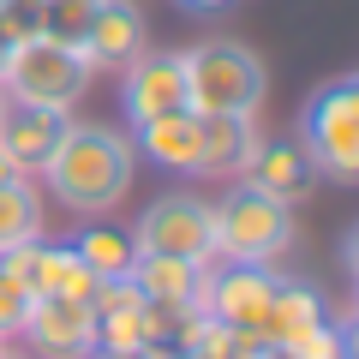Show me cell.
<instances>
[{
    "instance_id": "cell-5",
    "label": "cell",
    "mask_w": 359,
    "mask_h": 359,
    "mask_svg": "<svg viewBox=\"0 0 359 359\" xmlns=\"http://www.w3.org/2000/svg\"><path fill=\"white\" fill-rule=\"evenodd\" d=\"M90 78H96V66H90V54L78 42H54L36 30V36H25L13 48V66H6L0 90H13L18 102H42V108L72 114V102L90 90Z\"/></svg>"
},
{
    "instance_id": "cell-9",
    "label": "cell",
    "mask_w": 359,
    "mask_h": 359,
    "mask_svg": "<svg viewBox=\"0 0 359 359\" xmlns=\"http://www.w3.org/2000/svg\"><path fill=\"white\" fill-rule=\"evenodd\" d=\"M120 108H126L132 126L186 108V66H180V54H150L144 48L132 66H120Z\"/></svg>"
},
{
    "instance_id": "cell-8",
    "label": "cell",
    "mask_w": 359,
    "mask_h": 359,
    "mask_svg": "<svg viewBox=\"0 0 359 359\" xmlns=\"http://www.w3.org/2000/svg\"><path fill=\"white\" fill-rule=\"evenodd\" d=\"M18 335H30L42 359H90L96 353V311H90V299L36 294Z\"/></svg>"
},
{
    "instance_id": "cell-14",
    "label": "cell",
    "mask_w": 359,
    "mask_h": 359,
    "mask_svg": "<svg viewBox=\"0 0 359 359\" xmlns=\"http://www.w3.org/2000/svg\"><path fill=\"white\" fill-rule=\"evenodd\" d=\"M311 162H306V150H299L294 138H276V144H257L252 150V162H245V186H257V192H269V198H282V204H294V198H306L311 192Z\"/></svg>"
},
{
    "instance_id": "cell-20",
    "label": "cell",
    "mask_w": 359,
    "mask_h": 359,
    "mask_svg": "<svg viewBox=\"0 0 359 359\" xmlns=\"http://www.w3.org/2000/svg\"><path fill=\"white\" fill-rule=\"evenodd\" d=\"M96 6H102V0H30V18H36V30L54 36V42H84Z\"/></svg>"
},
{
    "instance_id": "cell-7",
    "label": "cell",
    "mask_w": 359,
    "mask_h": 359,
    "mask_svg": "<svg viewBox=\"0 0 359 359\" xmlns=\"http://www.w3.org/2000/svg\"><path fill=\"white\" fill-rule=\"evenodd\" d=\"M276 282H282V276H276L269 264H228V269L204 264V294H198V306H204L216 323H228V330L257 335L269 299H276Z\"/></svg>"
},
{
    "instance_id": "cell-22",
    "label": "cell",
    "mask_w": 359,
    "mask_h": 359,
    "mask_svg": "<svg viewBox=\"0 0 359 359\" xmlns=\"http://www.w3.org/2000/svg\"><path fill=\"white\" fill-rule=\"evenodd\" d=\"M30 299H36V294H30L25 282H13V276L0 269V341L25 330V318H30Z\"/></svg>"
},
{
    "instance_id": "cell-18",
    "label": "cell",
    "mask_w": 359,
    "mask_h": 359,
    "mask_svg": "<svg viewBox=\"0 0 359 359\" xmlns=\"http://www.w3.org/2000/svg\"><path fill=\"white\" fill-rule=\"evenodd\" d=\"M78 264L96 276V282H120V276H132V264H138V245H132V233H114V228H84L72 240Z\"/></svg>"
},
{
    "instance_id": "cell-26",
    "label": "cell",
    "mask_w": 359,
    "mask_h": 359,
    "mask_svg": "<svg viewBox=\"0 0 359 359\" xmlns=\"http://www.w3.org/2000/svg\"><path fill=\"white\" fill-rule=\"evenodd\" d=\"M252 359H294V353H287V347H269V341H257V353Z\"/></svg>"
},
{
    "instance_id": "cell-1",
    "label": "cell",
    "mask_w": 359,
    "mask_h": 359,
    "mask_svg": "<svg viewBox=\"0 0 359 359\" xmlns=\"http://www.w3.org/2000/svg\"><path fill=\"white\" fill-rule=\"evenodd\" d=\"M132 168H138V156H132L126 132L72 120L66 138H60V150L42 162V180H48V192L60 198L66 210L102 216V210H114L120 198L132 192Z\"/></svg>"
},
{
    "instance_id": "cell-13",
    "label": "cell",
    "mask_w": 359,
    "mask_h": 359,
    "mask_svg": "<svg viewBox=\"0 0 359 359\" xmlns=\"http://www.w3.org/2000/svg\"><path fill=\"white\" fill-rule=\"evenodd\" d=\"M257 144L252 114H198V174H245Z\"/></svg>"
},
{
    "instance_id": "cell-16",
    "label": "cell",
    "mask_w": 359,
    "mask_h": 359,
    "mask_svg": "<svg viewBox=\"0 0 359 359\" xmlns=\"http://www.w3.org/2000/svg\"><path fill=\"white\" fill-rule=\"evenodd\" d=\"M311 323H323V299L311 294V287H299V282H276V299H269V311H264V323H257V341H269V347H287L294 335H306Z\"/></svg>"
},
{
    "instance_id": "cell-30",
    "label": "cell",
    "mask_w": 359,
    "mask_h": 359,
    "mask_svg": "<svg viewBox=\"0 0 359 359\" xmlns=\"http://www.w3.org/2000/svg\"><path fill=\"white\" fill-rule=\"evenodd\" d=\"M0 6H13V0H0Z\"/></svg>"
},
{
    "instance_id": "cell-12",
    "label": "cell",
    "mask_w": 359,
    "mask_h": 359,
    "mask_svg": "<svg viewBox=\"0 0 359 359\" xmlns=\"http://www.w3.org/2000/svg\"><path fill=\"white\" fill-rule=\"evenodd\" d=\"M132 287H138L150 306L192 311L198 294H204V264H192V257H168V252H138V264H132Z\"/></svg>"
},
{
    "instance_id": "cell-31",
    "label": "cell",
    "mask_w": 359,
    "mask_h": 359,
    "mask_svg": "<svg viewBox=\"0 0 359 359\" xmlns=\"http://www.w3.org/2000/svg\"><path fill=\"white\" fill-rule=\"evenodd\" d=\"M0 108H6V96H0Z\"/></svg>"
},
{
    "instance_id": "cell-4",
    "label": "cell",
    "mask_w": 359,
    "mask_h": 359,
    "mask_svg": "<svg viewBox=\"0 0 359 359\" xmlns=\"http://www.w3.org/2000/svg\"><path fill=\"white\" fill-rule=\"evenodd\" d=\"M216 222V257L222 264H276L294 245V204L257 192V186H233L210 204Z\"/></svg>"
},
{
    "instance_id": "cell-25",
    "label": "cell",
    "mask_w": 359,
    "mask_h": 359,
    "mask_svg": "<svg viewBox=\"0 0 359 359\" xmlns=\"http://www.w3.org/2000/svg\"><path fill=\"white\" fill-rule=\"evenodd\" d=\"M18 174H25V168H18V162H13L6 150H0V186H6V180H18Z\"/></svg>"
},
{
    "instance_id": "cell-19",
    "label": "cell",
    "mask_w": 359,
    "mask_h": 359,
    "mask_svg": "<svg viewBox=\"0 0 359 359\" xmlns=\"http://www.w3.org/2000/svg\"><path fill=\"white\" fill-rule=\"evenodd\" d=\"M36 294H60V299H90L96 294V276L78 264L72 245H42L36 257Z\"/></svg>"
},
{
    "instance_id": "cell-10",
    "label": "cell",
    "mask_w": 359,
    "mask_h": 359,
    "mask_svg": "<svg viewBox=\"0 0 359 359\" xmlns=\"http://www.w3.org/2000/svg\"><path fill=\"white\" fill-rule=\"evenodd\" d=\"M66 126H72L66 108H42V102H18L13 96V102L0 108V150L13 156L25 174H42V162L60 150Z\"/></svg>"
},
{
    "instance_id": "cell-24",
    "label": "cell",
    "mask_w": 359,
    "mask_h": 359,
    "mask_svg": "<svg viewBox=\"0 0 359 359\" xmlns=\"http://www.w3.org/2000/svg\"><path fill=\"white\" fill-rule=\"evenodd\" d=\"M132 359H186V353H180V347H138Z\"/></svg>"
},
{
    "instance_id": "cell-15",
    "label": "cell",
    "mask_w": 359,
    "mask_h": 359,
    "mask_svg": "<svg viewBox=\"0 0 359 359\" xmlns=\"http://www.w3.org/2000/svg\"><path fill=\"white\" fill-rule=\"evenodd\" d=\"M138 150L156 168H174V174H198V114L192 108H174V114H156L138 126Z\"/></svg>"
},
{
    "instance_id": "cell-28",
    "label": "cell",
    "mask_w": 359,
    "mask_h": 359,
    "mask_svg": "<svg viewBox=\"0 0 359 359\" xmlns=\"http://www.w3.org/2000/svg\"><path fill=\"white\" fill-rule=\"evenodd\" d=\"M90 359H132V353H114V347H96V353H90Z\"/></svg>"
},
{
    "instance_id": "cell-17",
    "label": "cell",
    "mask_w": 359,
    "mask_h": 359,
    "mask_svg": "<svg viewBox=\"0 0 359 359\" xmlns=\"http://www.w3.org/2000/svg\"><path fill=\"white\" fill-rule=\"evenodd\" d=\"M30 240H42V198L30 186V174H18L0 186V252L30 245Z\"/></svg>"
},
{
    "instance_id": "cell-11",
    "label": "cell",
    "mask_w": 359,
    "mask_h": 359,
    "mask_svg": "<svg viewBox=\"0 0 359 359\" xmlns=\"http://www.w3.org/2000/svg\"><path fill=\"white\" fill-rule=\"evenodd\" d=\"M78 48L90 54V66H96V72H102V66H108V72L132 66V60H138L144 48H150V25H144L138 0H102Z\"/></svg>"
},
{
    "instance_id": "cell-21",
    "label": "cell",
    "mask_w": 359,
    "mask_h": 359,
    "mask_svg": "<svg viewBox=\"0 0 359 359\" xmlns=\"http://www.w3.org/2000/svg\"><path fill=\"white\" fill-rule=\"evenodd\" d=\"M287 353L294 359H353V341H347V330L341 323H311L306 335H294V341H287Z\"/></svg>"
},
{
    "instance_id": "cell-27",
    "label": "cell",
    "mask_w": 359,
    "mask_h": 359,
    "mask_svg": "<svg viewBox=\"0 0 359 359\" xmlns=\"http://www.w3.org/2000/svg\"><path fill=\"white\" fill-rule=\"evenodd\" d=\"M192 13H216V6H228V0H186Z\"/></svg>"
},
{
    "instance_id": "cell-23",
    "label": "cell",
    "mask_w": 359,
    "mask_h": 359,
    "mask_svg": "<svg viewBox=\"0 0 359 359\" xmlns=\"http://www.w3.org/2000/svg\"><path fill=\"white\" fill-rule=\"evenodd\" d=\"M13 48H18V36H13V25L0 18V78H6V66H13Z\"/></svg>"
},
{
    "instance_id": "cell-29",
    "label": "cell",
    "mask_w": 359,
    "mask_h": 359,
    "mask_svg": "<svg viewBox=\"0 0 359 359\" xmlns=\"http://www.w3.org/2000/svg\"><path fill=\"white\" fill-rule=\"evenodd\" d=\"M0 359H25V353H6V347H0Z\"/></svg>"
},
{
    "instance_id": "cell-2",
    "label": "cell",
    "mask_w": 359,
    "mask_h": 359,
    "mask_svg": "<svg viewBox=\"0 0 359 359\" xmlns=\"http://www.w3.org/2000/svg\"><path fill=\"white\" fill-rule=\"evenodd\" d=\"M299 150L330 186L359 180V72H335L299 108Z\"/></svg>"
},
{
    "instance_id": "cell-6",
    "label": "cell",
    "mask_w": 359,
    "mask_h": 359,
    "mask_svg": "<svg viewBox=\"0 0 359 359\" xmlns=\"http://www.w3.org/2000/svg\"><path fill=\"white\" fill-rule=\"evenodd\" d=\"M132 245H138V252L192 257V264H216V222H210V204L192 198V192L156 198L138 216V228H132Z\"/></svg>"
},
{
    "instance_id": "cell-3",
    "label": "cell",
    "mask_w": 359,
    "mask_h": 359,
    "mask_svg": "<svg viewBox=\"0 0 359 359\" xmlns=\"http://www.w3.org/2000/svg\"><path fill=\"white\" fill-rule=\"evenodd\" d=\"M186 66V108L192 114H257L269 90V66L245 42H198L180 54Z\"/></svg>"
}]
</instances>
